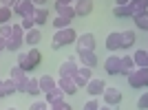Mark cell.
Wrapping results in <instances>:
<instances>
[{"label": "cell", "mask_w": 148, "mask_h": 110, "mask_svg": "<svg viewBox=\"0 0 148 110\" xmlns=\"http://www.w3.org/2000/svg\"><path fill=\"white\" fill-rule=\"evenodd\" d=\"M77 40V31L73 26H69V29H62V31H56L53 37H51V49L53 51H60L62 46H69V44H75Z\"/></svg>", "instance_id": "1"}, {"label": "cell", "mask_w": 148, "mask_h": 110, "mask_svg": "<svg viewBox=\"0 0 148 110\" xmlns=\"http://www.w3.org/2000/svg\"><path fill=\"white\" fill-rule=\"evenodd\" d=\"M128 86L135 88V90L146 88L148 86V68H135V71L128 75Z\"/></svg>", "instance_id": "2"}, {"label": "cell", "mask_w": 148, "mask_h": 110, "mask_svg": "<svg viewBox=\"0 0 148 110\" xmlns=\"http://www.w3.org/2000/svg\"><path fill=\"white\" fill-rule=\"evenodd\" d=\"M77 68H80L77 57H66V60L58 66V75H60V77H73V75L77 73Z\"/></svg>", "instance_id": "3"}, {"label": "cell", "mask_w": 148, "mask_h": 110, "mask_svg": "<svg viewBox=\"0 0 148 110\" xmlns=\"http://www.w3.org/2000/svg\"><path fill=\"white\" fill-rule=\"evenodd\" d=\"M75 51L84 53V51H95V35L93 33H82L75 40Z\"/></svg>", "instance_id": "4"}, {"label": "cell", "mask_w": 148, "mask_h": 110, "mask_svg": "<svg viewBox=\"0 0 148 110\" xmlns=\"http://www.w3.org/2000/svg\"><path fill=\"white\" fill-rule=\"evenodd\" d=\"M9 79L16 86V92H22V95H25V86H27V73L25 71H20L18 66H13L11 71H9Z\"/></svg>", "instance_id": "5"}, {"label": "cell", "mask_w": 148, "mask_h": 110, "mask_svg": "<svg viewBox=\"0 0 148 110\" xmlns=\"http://www.w3.org/2000/svg\"><path fill=\"white\" fill-rule=\"evenodd\" d=\"M53 9L58 11V16H60V18H66L69 22L75 18L73 2H69V0H56V2H53Z\"/></svg>", "instance_id": "6"}, {"label": "cell", "mask_w": 148, "mask_h": 110, "mask_svg": "<svg viewBox=\"0 0 148 110\" xmlns=\"http://www.w3.org/2000/svg\"><path fill=\"white\" fill-rule=\"evenodd\" d=\"M102 97H104V104L106 106H117V104H122L124 95H122L119 88H115V86H106L104 92H102Z\"/></svg>", "instance_id": "7"}, {"label": "cell", "mask_w": 148, "mask_h": 110, "mask_svg": "<svg viewBox=\"0 0 148 110\" xmlns=\"http://www.w3.org/2000/svg\"><path fill=\"white\" fill-rule=\"evenodd\" d=\"M13 13L20 16V18H31L36 13V7H33V0H16V7H13Z\"/></svg>", "instance_id": "8"}, {"label": "cell", "mask_w": 148, "mask_h": 110, "mask_svg": "<svg viewBox=\"0 0 148 110\" xmlns=\"http://www.w3.org/2000/svg\"><path fill=\"white\" fill-rule=\"evenodd\" d=\"M115 18H130L133 16V0H117L115 9H113Z\"/></svg>", "instance_id": "9"}, {"label": "cell", "mask_w": 148, "mask_h": 110, "mask_svg": "<svg viewBox=\"0 0 148 110\" xmlns=\"http://www.w3.org/2000/svg\"><path fill=\"white\" fill-rule=\"evenodd\" d=\"M91 77H93V71H91V68L80 66V68H77V73H75L71 79H73V84L77 86V88H86V84L91 81Z\"/></svg>", "instance_id": "10"}, {"label": "cell", "mask_w": 148, "mask_h": 110, "mask_svg": "<svg viewBox=\"0 0 148 110\" xmlns=\"http://www.w3.org/2000/svg\"><path fill=\"white\" fill-rule=\"evenodd\" d=\"M93 0H77L73 2V11H75V18H86L88 13L93 11Z\"/></svg>", "instance_id": "11"}, {"label": "cell", "mask_w": 148, "mask_h": 110, "mask_svg": "<svg viewBox=\"0 0 148 110\" xmlns=\"http://www.w3.org/2000/svg\"><path fill=\"white\" fill-rule=\"evenodd\" d=\"M106 49L111 51L113 55L122 49V35H119V31H111V33L106 35Z\"/></svg>", "instance_id": "12"}, {"label": "cell", "mask_w": 148, "mask_h": 110, "mask_svg": "<svg viewBox=\"0 0 148 110\" xmlns=\"http://www.w3.org/2000/svg\"><path fill=\"white\" fill-rule=\"evenodd\" d=\"M77 60L82 62V66L84 68H95L97 66V55H95V51H84V53H77Z\"/></svg>", "instance_id": "13"}, {"label": "cell", "mask_w": 148, "mask_h": 110, "mask_svg": "<svg viewBox=\"0 0 148 110\" xmlns=\"http://www.w3.org/2000/svg\"><path fill=\"white\" fill-rule=\"evenodd\" d=\"M104 88H106V84H104V79H99V77H91V81L86 84L88 95H93V97H99V95L104 92Z\"/></svg>", "instance_id": "14"}, {"label": "cell", "mask_w": 148, "mask_h": 110, "mask_svg": "<svg viewBox=\"0 0 148 110\" xmlns=\"http://www.w3.org/2000/svg\"><path fill=\"white\" fill-rule=\"evenodd\" d=\"M133 71H135L133 57H130V55H122V57H119V75H122V77H128Z\"/></svg>", "instance_id": "15"}, {"label": "cell", "mask_w": 148, "mask_h": 110, "mask_svg": "<svg viewBox=\"0 0 148 110\" xmlns=\"http://www.w3.org/2000/svg\"><path fill=\"white\" fill-rule=\"evenodd\" d=\"M40 42H42V31L40 29L33 26L31 31H25V44H29L31 49H33V46H38Z\"/></svg>", "instance_id": "16"}, {"label": "cell", "mask_w": 148, "mask_h": 110, "mask_svg": "<svg viewBox=\"0 0 148 110\" xmlns=\"http://www.w3.org/2000/svg\"><path fill=\"white\" fill-rule=\"evenodd\" d=\"M130 57H133L135 68H148V51L146 49H137Z\"/></svg>", "instance_id": "17"}, {"label": "cell", "mask_w": 148, "mask_h": 110, "mask_svg": "<svg viewBox=\"0 0 148 110\" xmlns=\"http://www.w3.org/2000/svg\"><path fill=\"white\" fill-rule=\"evenodd\" d=\"M104 71L108 75H119V55H108L104 60Z\"/></svg>", "instance_id": "18"}, {"label": "cell", "mask_w": 148, "mask_h": 110, "mask_svg": "<svg viewBox=\"0 0 148 110\" xmlns=\"http://www.w3.org/2000/svg\"><path fill=\"white\" fill-rule=\"evenodd\" d=\"M38 86H40V92L42 95H47L49 90H53L58 86V81L51 77V75H42V77H38Z\"/></svg>", "instance_id": "19"}, {"label": "cell", "mask_w": 148, "mask_h": 110, "mask_svg": "<svg viewBox=\"0 0 148 110\" xmlns=\"http://www.w3.org/2000/svg\"><path fill=\"white\" fill-rule=\"evenodd\" d=\"M58 88H60L64 95H75V92H77V86L73 84L71 77H60V79H58Z\"/></svg>", "instance_id": "20"}, {"label": "cell", "mask_w": 148, "mask_h": 110, "mask_svg": "<svg viewBox=\"0 0 148 110\" xmlns=\"http://www.w3.org/2000/svg\"><path fill=\"white\" fill-rule=\"evenodd\" d=\"M60 101H64V92L60 90V88H53V90L47 92V97H44V104L47 106H53V104H60Z\"/></svg>", "instance_id": "21"}, {"label": "cell", "mask_w": 148, "mask_h": 110, "mask_svg": "<svg viewBox=\"0 0 148 110\" xmlns=\"http://www.w3.org/2000/svg\"><path fill=\"white\" fill-rule=\"evenodd\" d=\"M148 13V2L146 0H133V16L130 18H135V16H146Z\"/></svg>", "instance_id": "22"}, {"label": "cell", "mask_w": 148, "mask_h": 110, "mask_svg": "<svg viewBox=\"0 0 148 110\" xmlns=\"http://www.w3.org/2000/svg\"><path fill=\"white\" fill-rule=\"evenodd\" d=\"M27 60H29V64H31L33 68H38V66H40V62H42V53H40V49H38V46H33V49L27 53Z\"/></svg>", "instance_id": "23"}, {"label": "cell", "mask_w": 148, "mask_h": 110, "mask_svg": "<svg viewBox=\"0 0 148 110\" xmlns=\"http://www.w3.org/2000/svg\"><path fill=\"white\" fill-rule=\"evenodd\" d=\"M47 18H49L47 7H44V9H36V13H33V24H36V29H40V24H47Z\"/></svg>", "instance_id": "24"}, {"label": "cell", "mask_w": 148, "mask_h": 110, "mask_svg": "<svg viewBox=\"0 0 148 110\" xmlns=\"http://www.w3.org/2000/svg\"><path fill=\"white\" fill-rule=\"evenodd\" d=\"M25 95H40V86H38V77H27Z\"/></svg>", "instance_id": "25"}, {"label": "cell", "mask_w": 148, "mask_h": 110, "mask_svg": "<svg viewBox=\"0 0 148 110\" xmlns=\"http://www.w3.org/2000/svg\"><path fill=\"white\" fill-rule=\"evenodd\" d=\"M122 49H130L135 44V31H122Z\"/></svg>", "instance_id": "26"}, {"label": "cell", "mask_w": 148, "mask_h": 110, "mask_svg": "<svg viewBox=\"0 0 148 110\" xmlns=\"http://www.w3.org/2000/svg\"><path fill=\"white\" fill-rule=\"evenodd\" d=\"M16 95V86L11 79H2V88H0V97H11Z\"/></svg>", "instance_id": "27"}, {"label": "cell", "mask_w": 148, "mask_h": 110, "mask_svg": "<svg viewBox=\"0 0 148 110\" xmlns=\"http://www.w3.org/2000/svg\"><path fill=\"white\" fill-rule=\"evenodd\" d=\"M16 66L20 68V71H25V73H31L33 71V66L29 64V60H27V53H18V64Z\"/></svg>", "instance_id": "28"}, {"label": "cell", "mask_w": 148, "mask_h": 110, "mask_svg": "<svg viewBox=\"0 0 148 110\" xmlns=\"http://www.w3.org/2000/svg\"><path fill=\"white\" fill-rule=\"evenodd\" d=\"M51 24H53V29H56V31H62V29H69V26H71V22H69L66 18H60V16H56Z\"/></svg>", "instance_id": "29"}, {"label": "cell", "mask_w": 148, "mask_h": 110, "mask_svg": "<svg viewBox=\"0 0 148 110\" xmlns=\"http://www.w3.org/2000/svg\"><path fill=\"white\" fill-rule=\"evenodd\" d=\"M11 16H13L11 9H7V7H0V26H2V24H9Z\"/></svg>", "instance_id": "30"}, {"label": "cell", "mask_w": 148, "mask_h": 110, "mask_svg": "<svg viewBox=\"0 0 148 110\" xmlns=\"http://www.w3.org/2000/svg\"><path fill=\"white\" fill-rule=\"evenodd\" d=\"M133 20H135V24L139 26V31H146L148 29V13H146V16H135Z\"/></svg>", "instance_id": "31"}, {"label": "cell", "mask_w": 148, "mask_h": 110, "mask_svg": "<svg viewBox=\"0 0 148 110\" xmlns=\"http://www.w3.org/2000/svg\"><path fill=\"white\" fill-rule=\"evenodd\" d=\"M99 106H102V104H99V99L97 97H91L86 104H84V110H99Z\"/></svg>", "instance_id": "32"}, {"label": "cell", "mask_w": 148, "mask_h": 110, "mask_svg": "<svg viewBox=\"0 0 148 110\" xmlns=\"http://www.w3.org/2000/svg\"><path fill=\"white\" fill-rule=\"evenodd\" d=\"M0 37H2L5 42L11 37V24H2V26H0Z\"/></svg>", "instance_id": "33"}, {"label": "cell", "mask_w": 148, "mask_h": 110, "mask_svg": "<svg viewBox=\"0 0 148 110\" xmlns=\"http://www.w3.org/2000/svg\"><path fill=\"white\" fill-rule=\"evenodd\" d=\"M20 26H22V31H31L33 29V16H31V18H22Z\"/></svg>", "instance_id": "34"}, {"label": "cell", "mask_w": 148, "mask_h": 110, "mask_svg": "<svg viewBox=\"0 0 148 110\" xmlns=\"http://www.w3.org/2000/svg\"><path fill=\"white\" fill-rule=\"evenodd\" d=\"M51 110H73V108H71L69 101H60V104H53V106H51Z\"/></svg>", "instance_id": "35"}, {"label": "cell", "mask_w": 148, "mask_h": 110, "mask_svg": "<svg viewBox=\"0 0 148 110\" xmlns=\"http://www.w3.org/2000/svg\"><path fill=\"white\" fill-rule=\"evenodd\" d=\"M137 108H139V110H146V108H148V95H142V97H139Z\"/></svg>", "instance_id": "36"}, {"label": "cell", "mask_w": 148, "mask_h": 110, "mask_svg": "<svg viewBox=\"0 0 148 110\" xmlns=\"http://www.w3.org/2000/svg\"><path fill=\"white\" fill-rule=\"evenodd\" d=\"M29 110H47V104H44V101H33V104L29 106Z\"/></svg>", "instance_id": "37"}, {"label": "cell", "mask_w": 148, "mask_h": 110, "mask_svg": "<svg viewBox=\"0 0 148 110\" xmlns=\"http://www.w3.org/2000/svg\"><path fill=\"white\" fill-rule=\"evenodd\" d=\"M5 44H7V42L2 40V37H0V49H2V51H5Z\"/></svg>", "instance_id": "38"}, {"label": "cell", "mask_w": 148, "mask_h": 110, "mask_svg": "<svg viewBox=\"0 0 148 110\" xmlns=\"http://www.w3.org/2000/svg\"><path fill=\"white\" fill-rule=\"evenodd\" d=\"M99 110H113L111 106H99Z\"/></svg>", "instance_id": "39"}, {"label": "cell", "mask_w": 148, "mask_h": 110, "mask_svg": "<svg viewBox=\"0 0 148 110\" xmlns=\"http://www.w3.org/2000/svg\"><path fill=\"white\" fill-rule=\"evenodd\" d=\"M7 110H18V108H13V106H11V108H7Z\"/></svg>", "instance_id": "40"}, {"label": "cell", "mask_w": 148, "mask_h": 110, "mask_svg": "<svg viewBox=\"0 0 148 110\" xmlns=\"http://www.w3.org/2000/svg\"><path fill=\"white\" fill-rule=\"evenodd\" d=\"M0 88H2V79H0Z\"/></svg>", "instance_id": "41"}, {"label": "cell", "mask_w": 148, "mask_h": 110, "mask_svg": "<svg viewBox=\"0 0 148 110\" xmlns=\"http://www.w3.org/2000/svg\"><path fill=\"white\" fill-rule=\"evenodd\" d=\"M0 53H2V49H0Z\"/></svg>", "instance_id": "42"}]
</instances>
